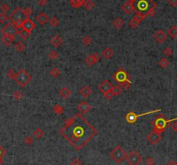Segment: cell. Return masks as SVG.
Instances as JSON below:
<instances>
[{
	"instance_id": "10",
	"label": "cell",
	"mask_w": 177,
	"mask_h": 165,
	"mask_svg": "<svg viewBox=\"0 0 177 165\" xmlns=\"http://www.w3.org/2000/svg\"><path fill=\"white\" fill-rule=\"evenodd\" d=\"M147 18L146 15L142 14L140 12H136L135 16L129 21V26L132 29H137L138 26L141 24V23L143 22V19H145Z\"/></svg>"
},
{
	"instance_id": "1",
	"label": "cell",
	"mask_w": 177,
	"mask_h": 165,
	"mask_svg": "<svg viewBox=\"0 0 177 165\" xmlns=\"http://www.w3.org/2000/svg\"><path fill=\"white\" fill-rule=\"evenodd\" d=\"M60 134L75 149L80 150L98 134V130L81 113H77L66 119Z\"/></svg>"
},
{
	"instance_id": "52",
	"label": "cell",
	"mask_w": 177,
	"mask_h": 165,
	"mask_svg": "<svg viewBox=\"0 0 177 165\" xmlns=\"http://www.w3.org/2000/svg\"><path fill=\"white\" fill-rule=\"evenodd\" d=\"M168 3L172 7H176L177 6V0H168Z\"/></svg>"
},
{
	"instance_id": "25",
	"label": "cell",
	"mask_w": 177,
	"mask_h": 165,
	"mask_svg": "<svg viewBox=\"0 0 177 165\" xmlns=\"http://www.w3.org/2000/svg\"><path fill=\"white\" fill-rule=\"evenodd\" d=\"M114 54V52H113V50H112V49H111V48H105L103 51H102V55L105 57V59H106V60H110L112 57V55Z\"/></svg>"
},
{
	"instance_id": "28",
	"label": "cell",
	"mask_w": 177,
	"mask_h": 165,
	"mask_svg": "<svg viewBox=\"0 0 177 165\" xmlns=\"http://www.w3.org/2000/svg\"><path fill=\"white\" fill-rule=\"evenodd\" d=\"M158 65H159L162 68H167L169 66V61L167 58L163 57V58H162V59L158 61Z\"/></svg>"
},
{
	"instance_id": "46",
	"label": "cell",
	"mask_w": 177,
	"mask_h": 165,
	"mask_svg": "<svg viewBox=\"0 0 177 165\" xmlns=\"http://www.w3.org/2000/svg\"><path fill=\"white\" fill-rule=\"evenodd\" d=\"M10 10V6H9V4H2V6H1V11H2V12H7L8 11Z\"/></svg>"
},
{
	"instance_id": "51",
	"label": "cell",
	"mask_w": 177,
	"mask_h": 165,
	"mask_svg": "<svg viewBox=\"0 0 177 165\" xmlns=\"http://www.w3.org/2000/svg\"><path fill=\"white\" fill-rule=\"evenodd\" d=\"M104 96L105 97V99H112L114 96H113V94H112V91L109 92H107V93H105V94H104Z\"/></svg>"
},
{
	"instance_id": "11",
	"label": "cell",
	"mask_w": 177,
	"mask_h": 165,
	"mask_svg": "<svg viewBox=\"0 0 177 165\" xmlns=\"http://www.w3.org/2000/svg\"><path fill=\"white\" fill-rule=\"evenodd\" d=\"M113 78L118 84H120V83H123L125 80H130V75L124 68H120L115 72L114 75H113Z\"/></svg>"
},
{
	"instance_id": "13",
	"label": "cell",
	"mask_w": 177,
	"mask_h": 165,
	"mask_svg": "<svg viewBox=\"0 0 177 165\" xmlns=\"http://www.w3.org/2000/svg\"><path fill=\"white\" fill-rule=\"evenodd\" d=\"M112 87H113V86H112V83H110V81L107 80H103V81L100 83V85L98 86L99 91L102 92L103 94H105V93H107V92H111L112 89Z\"/></svg>"
},
{
	"instance_id": "59",
	"label": "cell",
	"mask_w": 177,
	"mask_h": 165,
	"mask_svg": "<svg viewBox=\"0 0 177 165\" xmlns=\"http://www.w3.org/2000/svg\"><path fill=\"white\" fill-rule=\"evenodd\" d=\"M146 165H147V164H146Z\"/></svg>"
},
{
	"instance_id": "26",
	"label": "cell",
	"mask_w": 177,
	"mask_h": 165,
	"mask_svg": "<svg viewBox=\"0 0 177 165\" xmlns=\"http://www.w3.org/2000/svg\"><path fill=\"white\" fill-rule=\"evenodd\" d=\"M168 35L171 37L172 39H176L177 38V25H172L169 30H168Z\"/></svg>"
},
{
	"instance_id": "8",
	"label": "cell",
	"mask_w": 177,
	"mask_h": 165,
	"mask_svg": "<svg viewBox=\"0 0 177 165\" xmlns=\"http://www.w3.org/2000/svg\"><path fill=\"white\" fill-rule=\"evenodd\" d=\"M129 165H139L141 164L143 158L142 156L138 153V151L133 150L129 155H127L125 159Z\"/></svg>"
},
{
	"instance_id": "18",
	"label": "cell",
	"mask_w": 177,
	"mask_h": 165,
	"mask_svg": "<svg viewBox=\"0 0 177 165\" xmlns=\"http://www.w3.org/2000/svg\"><path fill=\"white\" fill-rule=\"evenodd\" d=\"M167 34L162 30H159L154 34V39L157 43H163L167 40Z\"/></svg>"
},
{
	"instance_id": "34",
	"label": "cell",
	"mask_w": 177,
	"mask_h": 165,
	"mask_svg": "<svg viewBox=\"0 0 177 165\" xmlns=\"http://www.w3.org/2000/svg\"><path fill=\"white\" fill-rule=\"evenodd\" d=\"M53 111L57 114V115H61L63 112H64V108L60 106V105H58V104H56V105H55L54 106V107H53Z\"/></svg>"
},
{
	"instance_id": "31",
	"label": "cell",
	"mask_w": 177,
	"mask_h": 165,
	"mask_svg": "<svg viewBox=\"0 0 177 165\" xmlns=\"http://www.w3.org/2000/svg\"><path fill=\"white\" fill-rule=\"evenodd\" d=\"M18 35H19V37L22 39V40H28L29 39V33H28L26 30H22V28L19 29V30H18Z\"/></svg>"
},
{
	"instance_id": "19",
	"label": "cell",
	"mask_w": 177,
	"mask_h": 165,
	"mask_svg": "<svg viewBox=\"0 0 177 165\" xmlns=\"http://www.w3.org/2000/svg\"><path fill=\"white\" fill-rule=\"evenodd\" d=\"M36 20L41 25H44L48 23H49V18L48 16H47L44 12H40L39 14L37 16Z\"/></svg>"
},
{
	"instance_id": "17",
	"label": "cell",
	"mask_w": 177,
	"mask_h": 165,
	"mask_svg": "<svg viewBox=\"0 0 177 165\" xmlns=\"http://www.w3.org/2000/svg\"><path fill=\"white\" fill-rule=\"evenodd\" d=\"M77 109L79 111V113H81L83 115V114L87 113L89 111H91L92 106H91V105L88 102H86V101H81L79 105L77 106Z\"/></svg>"
},
{
	"instance_id": "12",
	"label": "cell",
	"mask_w": 177,
	"mask_h": 165,
	"mask_svg": "<svg viewBox=\"0 0 177 165\" xmlns=\"http://www.w3.org/2000/svg\"><path fill=\"white\" fill-rule=\"evenodd\" d=\"M146 138H147V140L150 144H152V145H157L158 143L161 141V139H162V134L158 133V132L155 131V130H152L150 134L147 135Z\"/></svg>"
},
{
	"instance_id": "22",
	"label": "cell",
	"mask_w": 177,
	"mask_h": 165,
	"mask_svg": "<svg viewBox=\"0 0 177 165\" xmlns=\"http://www.w3.org/2000/svg\"><path fill=\"white\" fill-rule=\"evenodd\" d=\"M71 93H72L71 90H69L67 87H63V88H61L59 91L60 97H61L63 99H66L69 98L70 95H71Z\"/></svg>"
},
{
	"instance_id": "53",
	"label": "cell",
	"mask_w": 177,
	"mask_h": 165,
	"mask_svg": "<svg viewBox=\"0 0 177 165\" xmlns=\"http://www.w3.org/2000/svg\"><path fill=\"white\" fill-rule=\"evenodd\" d=\"M48 4V0H38V4L40 6H45Z\"/></svg>"
},
{
	"instance_id": "21",
	"label": "cell",
	"mask_w": 177,
	"mask_h": 165,
	"mask_svg": "<svg viewBox=\"0 0 177 165\" xmlns=\"http://www.w3.org/2000/svg\"><path fill=\"white\" fill-rule=\"evenodd\" d=\"M79 93L84 97V98H89L92 93H93V90L90 87L88 86H85L83 87L80 90H79Z\"/></svg>"
},
{
	"instance_id": "57",
	"label": "cell",
	"mask_w": 177,
	"mask_h": 165,
	"mask_svg": "<svg viewBox=\"0 0 177 165\" xmlns=\"http://www.w3.org/2000/svg\"><path fill=\"white\" fill-rule=\"evenodd\" d=\"M176 80H177V77H176Z\"/></svg>"
},
{
	"instance_id": "37",
	"label": "cell",
	"mask_w": 177,
	"mask_h": 165,
	"mask_svg": "<svg viewBox=\"0 0 177 165\" xmlns=\"http://www.w3.org/2000/svg\"><path fill=\"white\" fill-rule=\"evenodd\" d=\"M92 42H93V39L91 38V37H89V36H86V37H83V39H82V43H83L84 45L88 46V45H91Z\"/></svg>"
},
{
	"instance_id": "58",
	"label": "cell",
	"mask_w": 177,
	"mask_h": 165,
	"mask_svg": "<svg viewBox=\"0 0 177 165\" xmlns=\"http://www.w3.org/2000/svg\"><path fill=\"white\" fill-rule=\"evenodd\" d=\"M176 164H177V163H176Z\"/></svg>"
},
{
	"instance_id": "16",
	"label": "cell",
	"mask_w": 177,
	"mask_h": 165,
	"mask_svg": "<svg viewBox=\"0 0 177 165\" xmlns=\"http://www.w3.org/2000/svg\"><path fill=\"white\" fill-rule=\"evenodd\" d=\"M122 11H123L125 14L130 15V14H131V13L134 12V11L136 12V6L134 5V4L126 1V2L122 5Z\"/></svg>"
},
{
	"instance_id": "6",
	"label": "cell",
	"mask_w": 177,
	"mask_h": 165,
	"mask_svg": "<svg viewBox=\"0 0 177 165\" xmlns=\"http://www.w3.org/2000/svg\"><path fill=\"white\" fill-rule=\"evenodd\" d=\"M15 80L17 81V83L19 85L20 87H23L25 86H27L30 80H31V75L28 73L25 69H21L19 72L17 74V77L15 79Z\"/></svg>"
},
{
	"instance_id": "56",
	"label": "cell",
	"mask_w": 177,
	"mask_h": 165,
	"mask_svg": "<svg viewBox=\"0 0 177 165\" xmlns=\"http://www.w3.org/2000/svg\"><path fill=\"white\" fill-rule=\"evenodd\" d=\"M2 164H3V160H2V158L0 157V165H2Z\"/></svg>"
},
{
	"instance_id": "30",
	"label": "cell",
	"mask_w": 177,
	"mask_h": 165,
	"mask_svg": "<svg viewBox=\"0 0 177 165\" xmlns=\"http://www.w3.org/2000/svg\"><path fill=\"white\" fill-rule=\"evenodd\" d=\"M84 7L86 8V10L87 11H92L94 7H95V4L93 0H86Z\"/></svg>"
},
{
	"instance_id": "47",
	"label": "cell",
	"mask_w": 177,
	"mask_h": 165,
	"mask_svg": "<svg viewBox=\"0 0 177 165\" xmlns=\"http://www.w3.org/2000/svg\"><path fill=\"white\" fill-rule=\"evenodd\" d=\"M24 13H25V15H26L28 18H29V16L32 14V9H31L30 7H26V8L24 9Z\"/></svg>"
},
{
	"instance_id": "49",
	"label": "cell",
	"mask_w": 177,
	"mask_h": 165,
	"mask_svg": "<svg viewBox=\"0 0 177 165\" xmlns=\"http://www.w3.org/2000/svg\"><path fill=\"white\" fill-rule=\"evenodd\" d=\"M176 121H173V122H171V123L169 124L170 128L172 129L174 131H177V122Z\"/></svg>"
},
{
	"instance_id": "41",
	"label": "cell",
	"mask_w": 177,
	"mask_h": 165,
	"mask_svg": "<svg viewBox=\"0 0 177 165\" xmlns=\"http://www.w3.org/2000/svg\"><path fill=\"white\" fill-rule=\"evenodd\" d=\"M17 74L18 73H16L13 69H10L8 72H7V77L11 79V80H15L16 77H17Z\"/></svg>"
},
{
	"instance_id": "5",
	"label": "cell",
	"mask_w": 177,
	"mask_h": 165,
	"mask_svg": "<svg viewBox=\"0 0 177 165\" xmlns=\"http://www.w3.org/2000/svg\"><path fill=\"white\" fill-rule=\"evenodd\" d=\"M154 5H157V4L153 0H138L136 6V12H140L147 16L148 11Z\"/></svg>"
},
{
	"instance_id": "32",
	"label": "cell",
	"mask_w": 177,
	"mask_h": 165,
	"mask_svg": "<svg viewBox=\"0 0 177 165\" xmlns=\"http://www.w3.org/2000/svg\"><path fill=\"white\" fill-rule=\"evenodd\" d=\"M123 92V88L119 86V85H116L113 86L112 89V92L113 94V96H118L119 94H121V92Z\"/></svg>"
},
{
	"instance_id": "38",
	"label": "cell",
	"mask_w": 177,
	"mask_h": 165,
	"mask_svg": "<svg viewBox=\"0 0 177 165\" xmlns=\"http://www.w3.org/2000/svg\"><path fill=\"white\" fill-rule=\"evenodd\" d=\"M48 57H49L51 60H57V59L59 58V54H58L57 51H55V50H52V51L49 52Z\"/></svg>"
},
{
	"instance_id": "9",
	"label": "cell",
	"mask_w": 177,
	"mask_h": 165,
	"mask_svg": "<svg viewBox=\"0 0 177 165\" xmlns=\"http://www.w3.org/2000/svg\"><path fill=\"white\" fill-rule=\"evenodd\" d=\"M158 111L160 110H156V111H149V112H144V113H141V114H137L135 113L134 111H131L129 113L126 114L125 116V119L127 121V123L129 124H135L136 121L138 120V118L139 117H142V116H145V115H149V114H151V113H154V112H157Z\"/></svg>"
},
{
	"instance_id": "24",
	"label": "cell",
	"mask_w": 177,
	"mask_h": 165,
	"mask_svg": "<svg viewBox=\"0 0 177 165\" xmlns=\"http://www.w3.org/2000/svg\"><path fill=\"white\" fill-rule=\"evenodd\" d=\"M50 42H51V44H52L54 47L59 48L60 46L62 44L63 41H62V39H61L59 36H55V37L50 40Z\"/></svg>"
},
{
	"instance_id": "40",
	"label": "cell",
	"mask_w": 177,
	"mask_h": 165,
	"mask_svg": "<svg viewBox=\"0 0 177 165\" xmlns=\"http://www.w3.org/2000/svg\"><path fill=\"white\" fill-rule=\"evenodd\" d=\"M156 8H157V5L152 6V7L150 9V11H148V13H147V17H150V18L155 17V15H156Z\"/></svg>"
},
{
	"instance_id": "44",
	"label": "cell",
	"mask_w": 177,
	"mask_h": 165,
	"mask_svg": "<svg viewBox=\"0 0 177 165\" xmlns=\"http://www.w3.org/2000/svg\"><path fill=\"white\" fill-rule=\"evenodd\" d=\"M24 143H25L27 145H31L34 143V139H33L32 137H27V138H25V139H24Z\"/></svg>"
},
{
	"instance_id": "23",
	"label": "cell",
	"mask_w": 177,
	"mask_h": 165,
	"mask_svg": "<svg viewBox=\"0 0 177 165\" xmlns=\"http://www.w3.org/2000/svg\"><path fill=\"white\" fill-rule=\"evenodd\" d=\"M86 0H70V5L74 9H79L80 7L84 6Z\"/></svg>"
},
{
	"instance_id": "20",
	"label": "cell",
	"mask_w": 177,
	"mask_h": 165,
	"mask_svg": "<svg viewBox=\"0 0 177 165\" xmlns=\"http://www.w3.org/2000/svg\"><path fill=\"white\" fill-rule=\"evenodd\" d=\"M15 40V37L13 36H10V35H3V37L1 38L2 42L6 46V47H10L13 42Z\"/></svg>"
},
{
	"instance_id": "45",
	"label": "cell",
	"mask_w": 177,
	"mask_h": 165,
	"mask_svg": "<svg viewBox=\"0 0 177 165\" xmlns=\"http://www.w3.org/2000/svg\"><path fill=\"white\" fill-rule=\"evenodd\" d=\"M7 15L4 12H1L0 13V23H4V22H6L7 20Z\"/></svg>"
},
{
	"instance_id": "43",
	"label": "cell",
	"mask_w": 177,
	"mask_h": 165,
	"mask_svg": "<svg viewBox=\"0 0 177 165\" xmlns=\"http://www.w3.org/2000/svg\"><path fill=\"white\" fill-rule=\"evenodd\" d=\"M13 97H14L15 99L20 100L22 98V92H20V91H16V92L13 93Z\"/></svg>"
},
{
	"instance_id": "35",
	"label": "cell",
	"mask_w": 177,
	"mask_h": 165,
	"mask_svg": "<svg viewBox=\"0 0 177 165\" xmlns=\"http://www.w3.org/2000/svg\"><path fill=\"white\" fill-rule=\"evenodd\" d=\"M118 85L123 88V90H128V89L131 87V82L130 80H125V81H124L123 83H120V84H118Z\"/></svg>"
},
{
	"instance_id": "3",
	"label": "cell",
	"mask_w": 177,
	"mask_h": 165,
	"mask_svg": "<svg viewBox=\"0 0 177 165\" xmlns=\"http://www.w3.org/2000/svg\"><path fill=\"white\" fill-rule=\"evenodd\" d=\"M9 18L11 20V22L13 23L18 29H21L23 22L29 18L25 15L24 10H22L21 7H18L11 12Z\"/></svg>"
},
{
	"instance_id": "29",
	"label": "cell",
	"mask_w": 177,
	"mask_h": 165,
	"mask_svg": "<svg viewBox=\"0 0 177 165\" xmlns=\"http://www.w3.org/2000/svg\"><path fill=\"white\" fill-rule=\"evenodd\" d=\"M14 49H15V50H16L17 52H18V53H22V51H24V50H25V45H24V43H23V42H17V43L15 44Z\"/></svg>"
},
{
	"instance_id": "55",
	"label": "cell",
	"mask_w": 177,
	"mask_h": 165,
	"mask_svg": "<svg viewBox=\"0 0 177 165\" xmlns=\"http://www.w3.org/2000/svg\"><path fill=\"white\" fill-rule=\"evenodd\" d=\"M128 2H130V3H132V4H134V3H136V2H138V0H127Z\"/></svg>"
},
{
	"instance_id": "14",
	"label": "cell",
	"mask_w": 177,
	"mask_h": 165,
	"mask_svg": "<svg viewBox=\"0 0 177 165\" xmlns=\"http://www.w3.org/2000/svg\"><path fill=\"white\" fill-rule=\"evenodd\" d=\"M35 28H37V24L33 22V21H31V19L29 18H27L24 22H23V23H22V30H26L28 33H31V31L35 29Z\"/></svg>"
},
{
	"instance_id": "27",
	"label": "cell",
	"mask_w": 177,
	"mask_h": 165,
	"mask_svg": "<svg viewBox=\"0 0 177 165\" xmlns=\"http://www.w3.org/2000/svg\"><path fill=\"white\" fill-rule=\"evenodd\" d=\"M112 24H113V26L115 27V29H117V30H121V29L123 28V26L124 25V21L121 18H116L112 22Z\"/></svg>"
},
{
	"instance_id": "39",
	"label": "cell",
	"mask_w": 177,
	"mask_h": 165,
	"mask_svg": "<svg viewBox=\"0 0 177 165\" xmlns=\"http://www.w3.org/2000/svg\"><path fill=\"white\" fill-rule=\"evenodd\" d=\"M49 23H50V25L52 27H56V26L59 25V19L57 18H55V17H54V18H52L49 20Z\"/></svg>"
},
{
	"instance_id": "7",
	"label": "cell",
	"mask_w": 177,
	"mask_h": 165,
	"mask_svg": "<svg viewBox=\"0 0 177 165\" xmlns=\"http://www.w3.org/2000/svg\"><path fill=\"white\" fill-rule=\"evenodd\" d=\"M18 30L19 29L11 22L6 23L2 29H1V33L3 35H10V36H13L15 37L16 35L18 34Z\"/></svg>"
},
{
	"instance_id": "33",
	"label": "cell",
	"mask_w": 177,
	"mask_h": 165,
	"mask_svg": "<svg viewBox=\"0 0 177 165\" xmlns=\"http://www.w3.org/2000/svg\"><path fill=\"white\" fill-rule=\"evenodd\" d=\"M33 135H34V137H36L37 139H40V138H41L43 137V135H44V131H43L42 129L37 128L35 130H34Z\"/></svg>"
},
{
	"instance_id": "48",
	"label": "cell",
	"mask_w": 177,
	"mask_h": 165,
	"mask_svg": "<svg viewBox=\"0 0 177 165\" xmlns=\"http://www.w3.org/2000/svg\"><path fill=\"white\" fill-rule=\"evenodd\" d=\"M71 165H82L81 161L79 160V158H74L71 162Z\"/></svg>"
},
{
	"instance_id": "2",
	"label": "cell",
	"mask_w": 177,
	"mask_h": 165,
	"mask_svg": "<svg viewBox=\"0 0 177 165\" xmlns=\"http://www.w3.org/2000/svg\"><path fill=\"white\" fill-rule=\"evenodd\" d=\"M177 118H172V119H167L166 117L162 114H160L158 115V117H157V118L155 120H153L151 122V124L153 125L154 126V130L155 131H157L158 133L162 134L165 129L167 128L168 126H169V124L173 121H176Z\"/></svg>"
},
{
	"instance_id": "4",
	"label": "cell",
	"mask_w": 177,
	"mask_h": 165,
	"mask_svg": "<svg viewBox=\"0 0 177 165\" xmlns=\"http://www.w3.org/2000/svg\"><path fill=\"white\" fill-rule=\"evenodd\" d=\"M112 159L117 163V164H121L124 162V160L126 159V157H127V154L125 152V150L120 146V145H117V146L114 147V149L111 151V154H110Z\"/></svg>"
},
{
	"instance_id": "15",
	"label": "cell",
	"mask_w": 177,
	"mask_h": 165,
	"mask_svg": "<svg viewBox=\"0 0 177 165\" xmlns=\"http://www.w3.org/2000/svg\"><path fill=\"white\" fill-rule=\"evenodd\" d=\"M100 60V55L98 54H93V55H89L86 56V60H85V62L87 66L89 67H92L93 66L95 63H97Z\"/></svg>"
},
{
	"instance_id": "42",
	"label": "cell",
	"mask_w": 177,
	"mask_h": 165,
	"mask_svg": "<svg viewBox=\"0 0 177 165\" xmlns=\"http://www.w3.org/2000/svg\"><path fill=\"white\" fill-rule=\"evenodd\" d=\"M162 53H163V55H166V56H171V55H173V49H171V48H169V47H167V48H165V49L162 51Z\"/></svg>"
},
{
	"instance_id": "54",
	"label": "cell",
	"mask_w": 177,
	"mask_h": 165,
	"mask_svg": "<svg viewBox=\"0 0 177 165\" xmlns=\"http://www.w3.org/2000/svg\"><path fill=\"white\" fill-rule=\"evenodd\" d=\"M166 165H177L176 164V162H174V161H170L169 164H167Z\"/></svg>"
},
{
	"instance_id": "36",
	"label": "cell",
	"mask_w": 177,
	"mask_h": 165,
	"mask_svg": "<svg viewBox=\"0 0 177 165\" xmlns=\"http://www.w3.org/2000/svg\"><path fill=\"white\" fill-rule=\"evenodd\" d=\"M49 74H50L52 77H54V78H57L60 74V71L58 68H53L50 70Z\"/></svg>"
},
{
	"instance_id": "50",
	"label": "cell",
	"mask_w": 177,
	"mask_h": 165,
	"mask_svg": "<svg viewBox=\"0 0 177 165\" xmlns=\"http://www.w3.org/2000/svg\"><path fill=\"white\" fill-rule=\"evenodd\" d=\"M155 164V160L152 157H148L146 159V164L147 165H154Z\"/></svg>"
}]
</instances>
